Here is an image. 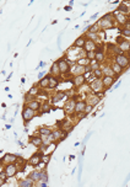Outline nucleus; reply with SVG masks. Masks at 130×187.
<instances>
[{
    "label": "nucleus",
    "mask_w": 130,
    "mask_h": 187,
    "mask_svg": "<svg viewBox=\"0 0 130 187\" xmlns=\"http://www.w3.org/2000/svg\"><path fill=\"white\" fill-rule=\"evenodd\" d=\"M39 133L42 135H50L52 131L49 129V128H47V127H42V128H39Z\"/></svg>",
    "instance_id": "30"
},
{
    "label": "nucleus",
    "mask_w": 130,
    "mask_h": 187,
    "mask_svg": "<svg viewBox=\"0 0 130 187\" xmlns=\"http://www.w3.org/2000/svg\"><path fill=\"white\" fill-rule=\"evenodd\" d=\"M119 11H123V12H125V14H128V11H129V7L125 5V4H121V5L118 7V12Z\"/></svg>",
    "instance_id": "38"
},
{
    "label": "nucleus",
    "mask_w": 130,
    "mask_h": 187,
    "mask_svg": "<svg viewBox=\"0 0 130 187\" xmlns=\"http://www.w3.org/2000/svg\"><path fill=\"white\" fill-rule=\"evenodd\" d=\"M58 63V66H59V70L62 74H68L69 72H70V64L68 63L65 59H60L56 62Z\"/></svg>",
    "instance_id": "5"
},
{
    "label": "nucleus",
    "mask_w": 130,
    "mask_h": 187,
    "mask_svg": "<svg viewBox=\"0 0 130 187\" xmlns=\"http://www.w3.org/2000/svg\"><path fill=\"white\" fill-rule=\"evenodd\" d=\"M5 180H1V178H0V186H3V185H5Z\"/></svg>",
    "instance_id": "46"
},
{
    "label": "nucleus",
    "mask_w": 130,
    "mask_h": 187,
    "mask_svg": "<svg viewBox=\"0 0 130 187\" xmlns=\"http://www.w3.org/2000/svg\"><path fill=\"white\" fill-rule=\"evenodd\" d=\"M90 63H91V60H88L87 58H84V59H80L78 62V64L79 65H82V66H86L87 64H90Z\"/></svg>",
    "instance_id": "37"
},
{
    "label": "nucleus",
    "mask_w": 130,
    "mask_h": 187,
    "mask_svg": "<svg viewBox=\"0 0 130 187\" xmlns=\"http://www.w3.org/2000/svg\"><path fill=\"white\" fill-rule=\"evenodd\" d=\"M43 156V154H39V153H37V154H34L33 156H31L30 158V160L27 161L30 165L32 166H36V165H38L39 164V161H40V158Z\"/></svg>",
    "instance_id": "9"
},
{
    "label": "nucleus",
    "mask_w": 130,
    "mask_h": 187,
    "mask_svg": "<svg viewBox=\"0 0 130 187\" xmlns=\"http://www.w3.org/2000/svg\"><path fill=\"white\" fill-rule=\"evenodd\" d=\"M119 51H123V52H128L129 53V48H130V46H129V42H127V41H123L121 43H119Z\"/></svg>",
    "instance_id": "25"
},
{
    "label": "nucleus",
    "mask_w": 130,
    "mask_h": 187,
    "mask_svg": "<svg viewBox=\"0 0 130 187\" xmlns=\"http://www.w3.org/2000/svg\"><path fill=\"white\" fill-rule=\"evenodd\" d=\"M99 100H101V97H98V96H88L87 97V101H86V103L87 105H90V106H96L97 103L99 102Z\"/></svg>",
    "instance_id": "16"
},
{
    "label": "nucleus",
    "mask_w": 130,
    "mask_h": 187,
    "mask_svg": "<svg viewBox=\"0 0 130 187\" xmlns=\"http://www.w3.org/2000/svg\"><path fill=\"white\" fill-rule=\"evenodd\" d=\"M111 69L113 70V73L115 74V76H119L121 74V72H123V68H121L119 64H117L115 62H113V63L111 64Z\"/></svg>",
    "instance_id": "13"
},
{
    "label": "nucleus",
    "mask_w": 130,
    "mask_h": 187,
    "mask_svg": "<svg viewBox=\"0 0 130 187\" xmlns=\"http://www.w3.org/2000/svg\"><path fill=\"white\" fill-rule=\"evenodd\" d=\"M75 101L74 100H70V101H68L64 105V111L66 112V113H71V112L75 111Z\"/></svg>",
    "instance_id": "10"
},
{
    "label": "nucleus",
    "mask_w": 130,
    "mask_h": 187,
    "mask_svg": "<svg viewBox=\"0 0 130 187\" xmlns=\"http://www.w3.org/2000/svg\"><path fill=\"white\" fill-rule=\"evenodd\" d=\"M4 171L6 172L7 177H13V176H15L16 174H17V168H16L15 164H6Z\"/></svg>",
    "instance_id": "6"
},
{
    "label": "nucleus",
    "mask_w": 130,
    "mask_h": 187,
    "mask_svg": "<svg viewBox=\"0 0 130 187\" xmlns=\"http://www.w3.org/2000/svg\"><path fill=\"white\" fill-rule=\"evenodd\" d=\"M115 17H117V21L119 22V23H121V25H125V23L129 21V19H127V16H125V15H121V14H119V12H117Z\"/></svg>",
    "instance_id": "21"
},
{
    "label": "nucleus",
    "mask_w": 130,
    "mask_h": 187,
    "mask_svg": "<svg viewBox=\"0 0 130 187\" xmlns=\"http://www.w3.org/2000/svg\"><path fill=\"white\" fill-rule=\"evenodd\" d=\"M86 116H87L86 112H76V118H78L79 121H80V119H84Z\"/></svg>",
    "instance_id": "40"
},
{
    "label": "nucleus",
    "mask_w": 130,
    "mask_h": 187,
    "mask_svg": "<svg viewBox=\"0 0 130 187\" xmlns=\"http://www.w3.org/2000/svg\"><path fill=\"white\" fill-rule=\"evenodd\" d=\"M40 106H42V103L37 101V100H32V101L27 102V107H30V109L33 111H38L40 109Z\"/></svg>",
    "instance_id": "12"
},
{
    "label": "nucleus",
    "mask_w": 130,
    "mask_h": 187,
    "mask_svg": "<svg viewBox=\"0 0 130 187\" xmlns=\"http://www.w3.org/2000/svg\"><path fill=\"white\" fill-rule=\"evenodd\" d=\"M72 127H74V126L71 124V122H69V121H66V119H64V121H62V127H60V129L69 133V132L72 129Z\"/></svg>",
    "instance_id": "15"
},
{
    "label": "nucleus",
    "mask_w": 130,
    "mask_h": 187,
    "mask_svg": "<svg viewBox=\"0 0 130 187\" xmlns=\"http://www.w3.org/2000/svg\"><path fill=\"white\" fill-rule=\"evenodd\" d=\"M0 178H1V180H5V181H6L7 175H6V172H5V171H4V172H0Z\"/></svg>",
    "instance_id": "43"
},
{
    "label": "nucleus",
    "mask_w": 130,
    "mask_h": 187,
    "mask_svg": "<svg viewBox=\"0 0 130 187\" xmlns=\"http://www.w3.org/2000/svg\"><path fill=\"white\" fill-rule=\"evenodd\" d=\"M123 36L124 37H129L130 36V30H127V28H125V30L123 31Z\"/></svg>",
    "instance_id": "44"
},
{
    "label": "nucleus",
    "mask_w": 130,
    "mask_h": 187,
    "mask_svg": "<svg viewBox=\"0 0 130 187\" xmlns=\"http://www.w3.org/2000/svg\"><path fill=\"white\" fill-rule=\"evenodd\" d=\"M65 97V92H58L54 96V99H53V102H58V101H60L62 99H64Z\"/></svg>",
    "instance_id": "34"
},
{
    "label": "nucleus",
    "mask_w": 130,
    "mask_h": 187,
    "mask_svg": "<svg viewBox=\"0 0 130 187\" xmlns=\"http://www.w3.org/2000/svg\"><path fill=\"white\" fill-rule=\"evenodd\" d=\"M19 158L14 155V154H6L5 156L3 158V163H6V164H15L16 160H17Z\"/></svg>",
    "instance_id": "11"
},
{
    "label": "nucleus",
    "mask_w": 130,
    "mask_h": 187,
    "mask_svg": "<svg viewBox=\"0 0 130 187\" xmlns=\"http://www.w3.org/2000/svg\"><path fill=\"white\" fill-rule=\"evenodd\" d=\"M93 75H95L96 79H102L103 78V73H102V69H96L93 70Z\"/></svg>",
    "instance_id": "33"
},
{
    "label": "nucleus",
    "mask_w": 130,
    "mask_h": 187,
    "mask_svg": "<svg viewBox=\"0 0 130 187\" xmlns=\"http://www.w3.org/2000/svg\"><path fill=\"white\" fill-rule=\"evenodd\" d=\"M59 85V80L54 76H49V85H48V88L49 89H55L56 86Z\"/></svg>",
    "instance_id": "20"
},
{
    "label": "nucleus",
    "mask_w": 130,
    "mask_h": 187,
    "mask_svg": "<svg viewBox=\"0 0 130 187\" xmlns=\"http://www.w3.org/2000/svg\"><path fill=\"white\" fill-rule=\"evenodd\" d=\"M48 85H49V76H44L40 79L39 81V88H48Z\"/></svg>",
    "instance_id": "26"
},
{
    "label": "nucleus",
    "mask_w": 130,
    "mask_h": 187,
    "mask_svg": "<svg viewBox=\"0 0 130 187\" xmlns=\"http://www.w3.org/2000/svg\"><path fill=\"white\" fill-rule=\"evenodd\" d=\"M50 73H52V76H54V78H56L60 74V70H59V66H58V63H55L52 65V69H50Z\"/></svg>",
    "instance_id": "23"
},
{
    "label": "nucleus",
    "mask_w": 130,
    "mask_h": 187,
    "mask_svg": "<svg viewBox=\"0 0 130 187\" xmlns=\"http://www.w3.org/2000/svg\"><path fill=\"white\" fill-rule=\"evenodd\" d=\"M102 73H103V76H111V78H114L115 74L113 73V70L111 69V66H104L102 69Z\"/></svg>",
    "instance_id": "19"
},
{
    "label": "nucleus",
    "mask_w": 130,
    "mask_h": 187,
    "mask_svg": "<svg viewBox=\"0 0 130 187\" xmlns=\"http://www.w3.org/2000/svg\"><path fill=\"white\" fill-rule=\"evenodd\" d=\"M99 31V26H98V23H96V25H93L92 27L88 28V32L90 33H97Z\"/></svg>",
    "instance_id": "35"
},
{
    "label": "nucleus",
    "mask_w": 130,
    "mask_h": 187,
    "mask_svg": "<svg viewBox=\"0 0 130 187\" xmlns=\"http://www.w3.org/2000/svg\"><path fill=\"white\" fill-rule=\"evenodd\" d=\"M115 63L119 64L121 68H125V66H129V58L125 57L124 54H117L115 56Z\"/></svg>",
    "instance_id": "4"
},
{
    "label": "nucleus",
    "mask_w": 130,
    "mask_h": 187,
    "mask_svg": "<svg viewBox=\"0 0 130 187\" xmlns=\"http://www.w3.org/2000/svg\"><path fill=\"white\" fill-rule=\"evenodd\" d=\"M85 37L82 36V37H79L78 40L75 41V43H74V46L75 47H79V48H81V47H84V44H85Z\"/></svg>",
    "instance_id": "28"
},
{
    "label": "nucleus",
    "mask_w": 130,
    "mask_h": 187,
    "mask_svg": "<svg viewBox=\"0 0 130 187\" xmlns=\"http://www.w3.org/2000/svg\"><path fill=\"white\" fill-rule=\"evenodd\" d=\"M40 109H42V113H47L48 111H50V103L49 102H46V103H43L42 106H40Z\"/></svg>",
    "instance_id": "31"
},
{
    "label": "nucleus",
    "mask_w": 130,
    "mask_h": 187,
    "mask_svg": "<svg viewBox=\"0 0 130 187\" xmlns=\"http://www.w3.org/2000/svg\"><path fill=\"white\" fill-rule=\"evenodd\" d=\"M27 94L32 95V96H34V95H39V88H38L37 85H36V86H33V88H31L30 91H28Z\"/></svg>",
    "instance_id": "32"
},
{
    "label": "nucleus",
    "mask_w": 130,
    "mask_h": 187,
    "mask_svg": "<svg viewBox=\"0 0 130 187\" xmlns=\"http://www.w3.org/2000/svg\"><path fill=\"white\" fill-rule=\"evenodd\" d=\"M36 116V111L33 110H31L30 107H25L22 111V118H23V121L25 122H30L32 118H33Z\"/></svg>",
    "instance_id": "3"
},
{
    "label": "nucleus",
    "mask_w": 130,
    "mask_h": 187,
    "mask_svg": "<svg viewBox=\"0 0 130 187\" xmlns=\"http://www.w3.org/2000/svg\"><path fill=\"white\" fill-rule=\"evenodd\" d=\"M88 66H90V70H96V69H98L99 64L97 63L96 60H92V63H91V64H88Z\"/></svg>",
    "instance_id": "39"
},
{
    "label": "nucleus",
    "mask_w": 130,
    "mask_h": 187,
    "mask_svg": "<svg viewBox=\"0 0 130 187\" xmlns=\"http://www.w3.org/2000/svg\"><path fill=\"white\" fill-rule=\"evenodd\" d=\"M101 81H102V84L104 86H107V88H109V86L113 85V82H114V78H111V76H103L102 79H101Z\"/></svg>",
    "instance_id": "17"
},
{
    "label": "nucleus",
    "mask_w": 130,
    "mask_h": 187,
    "mask_svg": "<svg viewBox=\"0 0 130 187\" xmlns=\"http://www.w3.org/2000/svg\"><path fill=\"white\" fill-rule=\"evenodd\" d=\"M91 110H92V106H90V105H86V109H85V112H86V113H90Z\"/></svg>",
    "instance_id": "45"
},
{
    "label": "nucleus",
    "mask_w": 130,
    "mask_h": 187,
    "mask_svg": "<svg viewBox=\"0 0 130 187\" xmlns=\"http://www.w3.org/2000/svg\"><path fill=\"white\" fill-rule=\"evenodd\" d=\"M1 165H3V159L0 160V168H1Z\"/></svg>",
    "instance_id": "47"
},
{
    "label": "nucleus",
    "mask_w": 130,
    "mask_h": 187,
    "mask_svg": "<svg viewBox=\"0 0 130 187\" xmlns=\"http://www.w3.org/2000/svg\"><path fill=\"white\" fill-rule=\"evenodd\" d=\"M74 68H75V72H74L75 75H84V73L86 72V70H85V66L79 65V64H75Z\"/></svg>",
    "instance_id": "22"
},
{
    "label": "nucleus",
    "mask_w": 130,
    "mask_h": 187,
    "mask_svg": "<svg viewBox=\"0 0 130 187\" xmlns=\"http://www.w3.org/2000/svg\"><path fill=\"white\" fill-rule=\"evenodd\" d=\"M86 101H78L75 103V111L74 112H85L86 109Z\"/></svg>",
    "instance_id": "14"
},
{
    "label": "nucleus",
    "mask_w": 130,
    "mask_h": 187,
    "mask_svg": "<svg viewBox=\"0 0 130 187\" xmlns=\"http://www.w3.org/2000/svg\"><path fill=\"white\" fill-rule=\"evenodd\" d=\"M84 49H85V52H86V53L95 52L97 49V44L93 42V41H91V40H86V41H85V44H84Z\"/></svg>",
    "instance_id": "7"
},
{
    "label": "nucleus",
    "mask_w": 130,
    "mask_h": 187,
    "mask_svg": "<svg viewBox=\"0 0 130 187\" xmlns=\"http://www.w3.org/2000/svg\"><path fill=\"white\" fill-rule=\"evenodd\" d=\"M30 140H31V143L33 144L34 147H37V148L42 147V144H43V142H42V138H39V137H31Z\"/></svg>",
    "instance_id": "18"
},
{
    "label": "nucleus",
    "mask_w": 130,
    "mask_h": 187,
    "mask_svg": "<svg viewBox=\"0 0 130 187\" xmlns=\"http://www.w3.org/2000/svg\"><path fill=\"white\" fill-rule=\"evenodd\" d=\"M104 59V53L102 52V49H98V51L96 52V56H95V60L96 62H102Z\"/></svg>",
    "instance_id": "27"
},
{
    "label": "nucleus",
    "mask_w": 130,
    "mask_h": 187,
    "mask_svg": "<svg viewBox=\"0 0 130 187\" xmlns=\"http://www.w3.org/2000/svg\"><path fill=\"white\" fill-rule=\"evenodd\" d=\"M98 26H99V28H104V30H107V28H114L115 22H114V20H113L112 14H107L105 16H103V17L101 19Z\"/></svg>",
    "instance_id": "1"
},
{
    "label": "nucleus",
    "mask_w": 130,
    "mask_h": 187,
    "mask_svg": "<svg viewBox=\"0 0 130 187\" xmlns=\"http://www.w3.org/2000/svg\"><path fill=\"white\" fill-rule=\"evenodd\" d=\"M19 186L20 187H32V186H33V180H31V178H27V180L20 181L19 182Z\"/></svg>",
    "instance_id": "24"
},
{
    "label": "nucleus",
    "mask_w": 130,
    "mask_h": 187,
    "mask_svg": "<svg viewBox=\"0 0 130 187\" xmlns=\"http://www.w3.org/2000/svg\"><path fill=\"white\" fill-rule=\"evenodd\" d=\"M95 56H96V52H88V53H86V58L88 60H95Z\"/></svg>",
    "instance_id": "41"
},
{
    "label": "nucleus",
    "mask_w": 130,
    "mask_h": 187,
    "mask_svg": "<svg viewBox=\"0 0 130 187\" xmlns=\"http://www.w3.org/2000/svg\"><path fill=\"white\" fill-rule=\"evenodd\" d=\"M28 178H31V180H33V181H39V180H40V172H39V171L32 172L31 175L28 176Z\"/></svg>",
    "instance_id": "29"
},
{
    "label": "nucleus",
    "mask_w": 130,
    "mask_h": 187,
    "mask_svg": "<svg viewBox=\"0 0 130 187\" xmlns=\"http://www.w3.org/2000/svg\"><path fill=\"white\" fill-rule=\"evenodd\" d=\"M88 38H90L91 41H93V42H97V41H98V35H97V33H90V32H88Z\"/></svg>",
    "instance_id": "36"
},
{
    "label": "nucleus",
    "mask_w": 130,
    "mask_h": 187,
    "mask_svg": "<svg viewBox=\"0 0 130 187\" xmlns=\"http://www.w3.org/2000/svg\"><path fill=\"white\" fill-rule=\"evenodd\" d=\"M40 178H43V181L47 182V172H46V171H42V172H40Z\"/></svg>",
    "instance_id": "42"
},
{
    "label": "nucleus",
    "mask_w": 130,
    "mask_h": 187,
    "mask_svg": "<svg viewBox=\"0 0 130 187\" xmlns=\"http://www.w3.org/2000/svg\"><path fill=\"white\" fill-rule=\"evenodd\" d=\"M71 82L75 86H79V88H80V86H82L85 82H86V76H85V75H75L74 78H72Z\"/></svg>",
    "instance_id": "8"
},
{
    "label": "nucleus",
    "mask_w": 130,
    "mask_h": 187,
    "mask_svg": "<svg viewBox=\"0 0 130 187\" xmlns=\"http://www.w3.org/2000/svg\"><path fill=\"white\" fill-rule=\"evenodd\" d=\"M90 89L93 91V92H102L104 90V85L102 84L101 79H96L95 81H92L90 84Z\"/></svg>",
    "instance_id": "2"
}]
</instances>
